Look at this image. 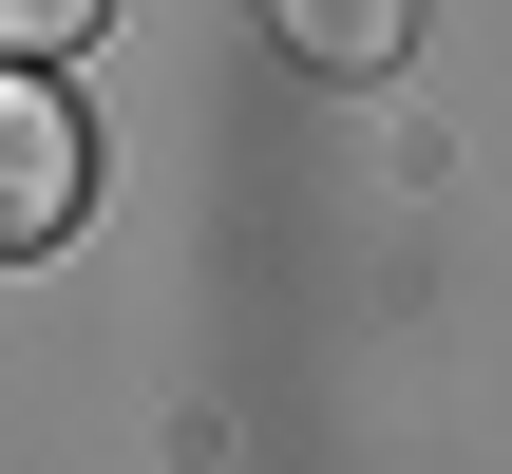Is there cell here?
Listing matches in <instances>:
<instances>
[{
	"label": "cell",
	"instance_id": "2",
	"mask_svg": "<svg viewBox=\"0 0 512 474\" xmlns=\"http://www.w3.org/2000/svg\"><path fill=\"white\" fill-rule=\"evenodd\" d=\"M266 38H285L304 76H399V57H418V0H266Z\"/></svg>",
	"mask_w": 512,
	"mask_h": 474
},
{
	"label": "cell",
	"instance_id": "3",
	"mask_svg": "<svg viewBox=\"0 0 512 474\" xmlns=\"http://www.w3.org/2000/svg\"><path fill=\"white\" fill-rule=\"evenodd\" d=\"M95 38H114V0H0V57H38V76L95 57Z\"/></svg>",
	"mask_w": 512,
	"mask_h": 474
},
{
	"label": "cell",
	"instance_id": "1",
	"mask_svg": "<svg viewBox=\"0 0 512 474\" xmlns=\"http://www.w3.org/2000/svg\"><path fill=\"white\" fill-rule=\"evenodd\" d=\"M76 209H95V133H76V95L38 57H0V266L76 247Z\"/></svg>",
	"mask_w": 512,
	"mask_h": 474
}]
</instances>
